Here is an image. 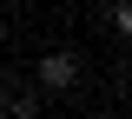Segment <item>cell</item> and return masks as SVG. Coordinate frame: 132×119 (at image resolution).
Wrapping results in <instances>:
<instances>
[{
    "instance_id": "6da1fadb",
    "label": "cell",
    "mask_w": 132,
    "mask_h": 119,
    "mask_svg": "<svg viewBox=\"0 0 132 119\" xmlns=\"http://www.w3.org/2000/svg\"><path fill=\"white\" fill-rule=\"evenodd\" d=\"M33 86H40V93H73V86H79V60H73L66 46L40 53V66H33Z\"/></svg>"
},
{
    "instance_id": "3957f363",
    "label": "cell",
    "mask_w": 132,
    "mask_h": 119,
    "mask_svg": "<svg viewBox=\"0 0 132 119\" xmlns=\"http://www.w3.org/2000/svg\"><path fill=\"white\" fill-rule=\"evenodd\" d=\"M112 33L132 40V0H112Z\"/></svg>"
},
{
    "instance_id": "277c9868",
    "label": "cell",
    "mask_w": 132,
    "mask_h": 119,
    "mask_svg": "<svg viewBox=\"0 0 132 119\" xmlns=\"http://www.w3.org/2000/svg\"><path fill=\"white\" fill-rule=\"evenodd\" d=\"M7 86H13V80H7V73H0V99H7Z\"/></svg>"
},
{
    "instance_id": "7a4b0ae2",
    "label": "cell",
    "mask_w": 132,
    "mask_h": 119,
    "mask_svg": "<svg viewBox=\"0 0 132 119\" xmlns=\"http://www.w3.org/2000/svg\"><path fill=\"white\" fill-rule=\"evenodd\" d=\"M40 99H46V93H20V86H7L0 113H7V119H40Z\"/></svg>"
},
{
    "instance_id": "5b68a950",
    "label": "cell",
    "mask_w": 132,
    "mask_h": 119,
    "mask_svg": "<svg viewBox=\"0 0 132 119\" xmlns=\"http://www.w3.org/2000/svg\"><path fill=\"white\" fill-rule=\"evenodd\" d=\"M79 119H106V113H79Z\"/></svg>"
}]
</instances>
